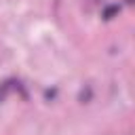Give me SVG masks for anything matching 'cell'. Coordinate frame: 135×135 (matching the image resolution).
<instances>
[{
    "instance_id": "2",
    "label": "cell",
    "mask_w": 135,
    "mask_h": 135,
    "mask_svg": "<svg viewBox=\"0 0 135 135\" xmlns=\"http://www.w3.org/2000/svg\"><path fill=\"white\" fill-rule=\"evenodd\" d=\"M116 13H118V6H108V8H105V13H103V17H105V19H112Z\"/></svg>"
},
{
    "instance_id": "1",
    "label": "cell",
    "mask_w": 135,
    "mask_h": 135,
    "mask_svg": "<svg viewBox=\"0 0 135 135\" xmlns=\"http://www.w3.org/2000/svg\"><path fill=\"white\" fill-rule=\"evenodd\" d=\"M13 84H15L13 80H6V82H2V84H0V101H4V99H6V95H8V93H11V89H13Z\"/></svg>"
}]
</instances>
